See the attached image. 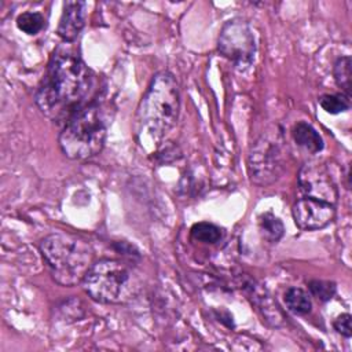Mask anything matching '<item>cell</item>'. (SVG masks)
<instances>
[{
    "label": "cell",
    "instance_id": "cell-11",
    "mask_svg": "<svg viewBox=\"0 0 352 352\" xmlns=\"http://www.w3.org/2000/svg\"><path fill=\"white\" fill-rule=\"evenodd\" d=\"M292 133H293L294 142L300 147L307 150L308 153L316 154V153L322 151V148H323V139H322V136L318 133V131L311 124H308L305 121H298L293 126Z\"/></svg>",
    "mask_w": 352,
    "mask_h": 352
},
{
    "label": "cell",
    "instance_id": "cell-10",
    "mask_svg": "<svg viewBox=\"0 0 352 352\" xmlns=\"http://www.w3.org/2000/svg\"><path fill=\"white\" fill-rule=\"evenodd\" d=\"M85 25V3L66 1L58 25V36L65 43L74 41Z\"/></svg>",
    "mask_w": 352,
    "mask_h": 352
},
{
    "label": "cell",
    "instance_id": "cell-3",
    "mask_svg": "<svg viewBox=\"0 0 352 352\" xmlns=\"http://www.w3.org/2000/svg\"><path fill=\"white\" fill-rule=\"evenodd\" d=\"M51 276L62 286H73L82 282L94 264L91 245L73 234L54 232L41 239L38 245Z\"/></svg>",
    "mask_w": 352,
    "mask_h": 352
},
{
    "label": "cell",
    "instance_id": "cell-17",
    "mask_svg": "<svg viewBox=\"0 0 352 352\" xmlns=\"http://www.w3.org/2000/svg\"><path fill=\"white\" fill-rule=\"evenodd\" d=\"M320 107L329 114H340L349 110V98L344 94H326L319 98Z\"/></svg>",
    "mask_w": 352,
    "mask_h": 352
},
{
    "label": "cell",
    "instance_id": "cell-15",
    "mask_svg": "<svg viewBox=\"0 0 352 352\" xmlns=\"http://www.w3.org/2000/svg\"><path fill=\"white\" fill-rule=\"evenodd\" d=\"M44 16L40 12L36 11H26L18 15L16 18V26L21 32L34 36L44 28Z\"/></svg>",
    "mask_w": 352,
    "mask_h": 352
},
{
    "label": "cell",
    "instance_id": "cell-6",
    "mask_svg": "<svg viewBox=\"0 0 352 352\" xmlns=\"http://www.w3.org/2000/svg\"><path fill=\"white\" fill-rule=\"evenodd\" d=\"M287 157V146L283 139L282 129L275 125L268 128L253 143L248 168L250 179L254 184H272L283 172Z\"/></svg>",
    "mask_w": 352,
    "mask_h": 352
},
{
    "label": "cell",
    "instance_id": "cell-1",
    "mask_svg": "<svg viewBox=\"0 0 352 352\" xmlns=\"http://www.w3.org/2000/svg\"><path fill=\"white\" fill-rule=\"evenodd\" d=\"M92 72L72 48L58 47L48 62L34 100L44 116L66 122L88 104L94 88Z\"/></svg>",
    "mask_w": 352,
    "mask_h": 352
},
{
    "label": "cell",
    "instance_id": "cell-7",
    "mask_svg": "<svg viewBox=\"0 0 352 352\" xmlns=\"http://www.w3.org/2000/svg\"><path fill=\"white\" fill-rule=\"evenodd\" d=\"M217 48L238 69L249 67L256 55V40L250 25L242 18L227 21L220 30Z\"/></svg>",
    "mask_w": 352,
    "mask_h": 352
},
{
    "label": "cell",
    "instance_id": "cell-13",
    "mask_svg": "<svg viewBox=\"0 0 352 352\" xmlns=\"http://www.w3.org/2000/svg\"><path fill=\"white\" fill-rule=\"evenodd\" d=\"M285 304L287 309L296 315H307L312 308L309 294L300 287H290L286 290Z\"/></svg>",
    "mask_w": 352,
    "mask_h": 352
},
{
    "label": "cell",
    "instance_id": "cell-8",
    "mask_svg": "<svg viewBox=\"0 0 352 352\" xmlns=\"http://www.w3.org/2000/svg\"><path fill=\"white\" fill-rule=\"evenodd\" d=\"M298 186L305 197L336 205L338 191L329 169L319 162H308L298 172Z\"/></svg>",
    "mask_w": 352,
    "mask_h": 352
},
{
    "label": "cell",
    "instance_id": "cell-2",
    "mask_svg": "<svg viewBox=\"0 0 352 352\" xmlns=\"http://www.w3.org/2000/svg\"><path fill=\"white\" fill-rule=\"evenodd\" d=\"M180 110V91L175 76L158 72L142 96L136 111V136L140 143L158 144L175 126Z\"/></svg>",
    "mask_w": 352,
    "mask_h": 352
},
{
    "label": "cell",
    "instance_id": "cell-16",
    "mask_svg": "<svg viewBox=\"0 0 352 352\" xmlns=\"http://www.w3.org/2000/svg\"><path fill=\"white\" fill-rule=\"evenodd\" d=\"M191 236L198 242L216 243L221 238V230L212 223L201 221L191 227Z\"/></svg>",
    "mask_w": 352,
    "mask_h": 352
},
{
    "label": "cell",
    "instance_id": "cell-4",
    "mask_svg": "<svg viewBox=\"0 0 352 352\" xmlns=\"http://www.w3.org/2000/svg\"><path fill=\"white\" fill-rule=\"evenodd\" d=\"M107 133V120L99 102H89L63 125L59 147L70 160H87L100 153Z\"/></svg>",
    "mask_w": 352,
    "mask_h": 352
},
{
    "label": "cell",
    "instance_id": "cell-12",
    "mask_svg": "<svg viewBox=\"0 0 352 352\" xmlns=\"http://www.w3.org/2000/svg\"><path fill=\"white\" fill-rule=\"evenodd\" d=\"M258 230L261 236L271 243L278 242L285 234L283 223L271 212H265L258 217Z\"/></svg>",
    "mask_w": 352,
    "mask_h": 352
},
{
    "label": "cell",
    "instance_id": "cell-18",
    "mask_svg": "<svg viewBox=\"0 0 352 352\" xmlns=\"http://www.w3.org/2000/svg\"><path fill=\"white\" fill-rule=\"evenodd\" d=\"M308 289L311 292V294L322 301V302H326V301H330L334 294H336V283L334 282H330V280H322V279H314V280H309L308 283Z\"/></svg>",
    "mask_w": 352,
    "mask_h": 352
},
{
    "label": "cell",
    "instance_id": "cell-9",
    "mask_svg": "<svg viewBox=\"0 0 352 352\" xmlns=\"http://www.w3.org/2000/svg\"><path fill=\"white\" fill-rule=\"evenodd\" d=\"M294 223L304 231L320 230L329 226L336 216V206L333 204L304 197L298 199L292 209Z\"/></svg>",
    "mask_w": 352,
    "mask_h": 352
},
{
    "label": "cell",
    "instance_id": "cell-19",
    "mask_svg": "<svg viewBox=\"0 0 352 352\" xmlns=\"http://www.w3.org/2000/svg\"><path fill=\"white\" fill-rule=\"evenodd\" d=\"M352 316L349 314H341L334 319V329L344 337L349 338L352 336V326H351Z\"/></svg>",
    "mask_w": 352,
    "mask_h": 352
},
{
    "label": "cell",
    "instance_id": "cell-14",
    "mask_svg": "<svg viewBox=\"0 0 352 352\" xmlns=\"http://www.w3.org/2000/svg\"><path fill=\"white\" fill-rule=\"evenodd\" d=\"M333 74L337 85L342 89L344 95L348 98L351 96V58L349 56H340L333 67Z\"/></svg>",
    "mask_w": 352,
    "mask_h": 352
},
{
    "label": "cell",
    "instance_id": "cell-5",
    "mask_svg": "<svg viewBox=\"0 0 352 352\" xmlns=\"http://www.w3.org/2000/svg\"><path fill=\"white\" fill-rule=\"evenodd\" d=\"M81 283L85 293L102 304L124 302L138 289L132 268L114 258H102L94 263Z\"/></svg>",
    "mask_w": 352,
    "mask_h": 352
}]
</instances>
